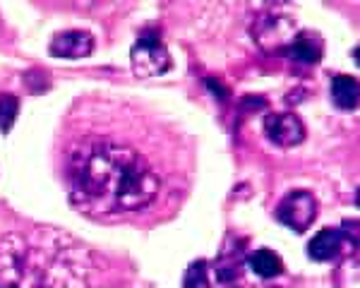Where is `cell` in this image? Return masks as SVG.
Listing matches in <instances>:
<instances>
[{
	"label": "cell",
	"instance_id": "obj_1",
	"mask_svg": "<svg viewBox=\"0 0 360 288\" xmlns=\"http://www.w3.org/2000/svg\"><path fill=\"white\" fill-rule=\"evenodd\" d=\"M101 115L84 113L63 144V181L72 204L94 218L135 216L152 209L178 183V144L166 130L144 125L120 108Z\"/></svg>",
	"mask_w": 360,
	"mask_h": 288
},
{
	"label": "cell",
	"instance_id": "obj_2",
	"mask_svg": "<svg viewBox=\"0 0 360 288\" xmlns=\"http://www.w3.org/2000/svg\"><path fill=\"white\" fill-rule=\"evenodd\" d=\"M86 250L60 230H15L0 238V288H86Z\"/></svg>",
	"mask_w": 360,
	"mask_h": 288
},
{
	"label": "cell",
	"instance_id": "obj_3",
	"mask_svg": "<svg viewBox=\"0 0 360 288\" xmlns=\"http://www.w3.org/2000/svg\"><path fill=\"white\" fill-rule=\"evenodd\" d=\"M276 216L283 226L293 228L295 233H305L317 216V199L307 190H295L278 204Z\"/></svg>",
	"mask_w": 360,
	"mask_h": 288
},
{
	"label": "cell",
	"instance_id": "obj_4",
	"mask_svg": "<svg viewBox=\"0 0 360 288\" xmlns=\"http://www.w3.org/2000/svg\"><path fill=\"white\" fill-rule=\"evenodd\" d=\"M132 67L139 77H156L171 70V53L159 39L144 37L132 46Z\"/></svg>",
	"mask_w": 360,
	"mask_h": 288
},
{
	"label": "cell",
	"instance_id": "obj_5",
	"mask_svg": "<svg viewBox=\"0 0 360 288\" xmlns=\"http://www.w3.org/2000/svg\"><path fill=\"white\" fill-rule=\"evenodd\" d=\"M264 132L271 142L278 147H295L305 140V128L300 123L298 115L293 113H274L266 115L264 120Z\"/></svg>",
	"mask_w": 360,
	"mask_h": 288
},
{
	"label": "cell",
	"instance_id": "obj_6",
	"mask_svg": "<svg viewBox=\"0 0 360 288\" xmlns=\"http://www.w3.org/2000/svg\"><path fill=\"white\" fill-rule=\"evenodd\" d=\"M51 55L56 58H84L94 51V39H91L89 32H82V29H72V32H60L53 37L51 41Z\"/></svg>",
	"mask_w": 360,
	"mask_h": 288
},
{
	"label": "cell",
	"instance_id": "obj_7",
	"mask_svg": "<svg viewBox=\"0 0 360 288\" xmlns=\"http://www.w3.org/2000/svg\"><path fill=\"white\" fill-rule=\"evenodd\" d=\"M339 250H341V235H339V230H332V228H322L315 238L310 240V245H307L310 257L317 259V262H329V259H334L339 255Z\"/></svg>",
	"mask_w": 360,
	"mask_h": 288
},
{
	"label": "cell",
	"instance_id": "obj_8",
	"mask_svg": "<svg viewBox=\"0 0 360 288\" xmlns=\"http://www.w3.org/2000/svg\"><path fill=\"white\" fill-rule=\"evenodd\" d=\"M332 99L344 111H353L358 106V82L351 74H336L332 82Z\"/></svg>",
	"mask_w": 360,
	"mask_h": 288
},
{
	"label": "cell",
	"instance_id": "obj_9",
	"mask_svg": "<svg viewBox=\"0 0 360 288\" xmlns=\"http://www.w3.org/2000/svg\"><path fill=\"white\" fill-rule=\"evenodd\" d=\"M250 269L257 276H262V279H274V276L281 274L283 264H281V257H278L274 250L262 247V250L250 255Z\"/></svg>",
	"mask_w": 360,
	"mask_h": 288
},
{
	"label": "cell",
	"instance_id": "obj_10",
	"mask_svg": "<svg viewBox=\"0 0 360 288\" xmlns=\"http://www.w3.org/2000/svg\"><path fill=\"white\" fill-rule=\"evenodd\" d=\"M288 53L300 63H317L319 55H322V44H319L315 37H310V34H303V37L293 39Z\"/></svg>",
	"mask_w": 360,
	"mask_h": 288
},
{
	"label": "cell",
	"instance_id": "obj_11",
	"mask_svg": "<svg viewBox=\"0 0 360 288\" xmlns=\"http://www.w3.org/2000/svg\"><path fill=\"white\" fill-rule=\"evenodd\" d=\"M17 113H20V101L13 94H0V130L10 132L15 125Z\"/></svg>",
	"mask_w": 360,
	"mask_h": 288
},
{
	"label": "cell",
	"instance_id": "obj_12",
	"mask_svg": "<svg viewBox=\"0 0 360 288\" xmlns=\"http://www.w3.org/2000/svg\"><path fill=\"white\" fill-rule=\"evenodd\" d=\"M183 288H209V276H207V262L197 259L188 267V272L183 276Z\"/></svg>",
	"mask_w": 360,
	"mask_h": 288
}]
</instances>
